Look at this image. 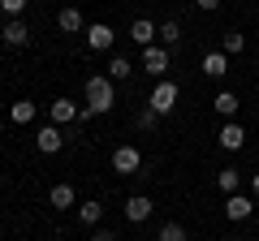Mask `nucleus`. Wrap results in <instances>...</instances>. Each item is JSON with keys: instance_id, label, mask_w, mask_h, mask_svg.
Listing matches in <instances>:
<instances>
[{"instance_id": "1", "label": "nucleus", "mask_w": 259, "mask_h": 241, "mask_svg": "<svg viewBox=\"0 0 259 241\" xmlns=\"http://www.w3.org/2000/svg\"><path fill=\"white\" fill-rule=\"evenodd\" d=\"M112 103H117V95H112V78L108 74H91V78H87V108H91L95 116H104V112H112Z\"/></svg>"}, {"instance_id": "2", "label": "nucleus", "mask_w": 259, "mask_h": 241, "mask_svg": "<svg viewBox=\"0 0 259 241\" xmlns=\"http://www.w3.org/2000/svg\"><path fill=\"white\" fill-rule=\"evenodd\" d=\"M177 99H182V86H177V82H168V78H160V86H156V91H151L147 108L164 116V112H173V108H177Z\"/></svg>"}, {"instance_id": "3", "label": "nucleus", "mask_w": 259, "mask_h": 241, "mask_svg": "<svg viewBox=\"0 0 259 241\" xmlns=\"http://www.w3.org/2000/svg\"><path fill=\"white\" fill-rule=\"evenodd\" d=\"M143 168V151L139 147H117L112 151V172L117 176H134Z\"/></svg>"}, {"instance_id": "4", "label": "nucleus", "mask_w": 259, "mask_h": 241, "mask_svg": "<svg viewBox=\"0 0 259 241\" xmlns=\"http://www.w3.org/2000/svg\"><path fill=\"white\" fill-rule=\"evenodd\" d=\"M143 69H147L151 78H164L168 74V47H160V43L143 47Z\"/></svg>"}, {"instance_id": "5", "label": "nucleus", "mask_w": 259, "mask_h": 241, "mask_svg": "<svg viewBox=\"0 0 259 241\" xmlns=\"http://www.w3.org/2000/svg\"><path fill=\"white\" fill-rule=\"evenodd\" d=\"M82 35H87V47H91V52H108V47H112V39H117L108 22H91V26H87Z\"/></svg>"}, {"instance_id": "6", "label": "nucleus", "mask_w": 259, "mask_h": 241, "mask_svg": "<svg viewBox=\"0 0 259 241\" xmlns=\"http://www.w3.org/2000/svg\"><path fill=\"white\" fill-rule=\"evenodd\" d=\"M216 142H221L225 151H242V142H246V130H242L238 120H225L221 130H216Z\"/></svg>"}, {"instance_id": "7", "label": "nucleus", "mask_w": 259, "mask_h": 241, "mask_svg": "<svg viewBox=\"0 0 259 241\" xmlns=\"http://www.w3.org/2000/svg\"><path fill=\"white\" fill-rule=\"evenodd\" d=\"M35 147L44 151V155H56V151L65 147V134H61V125H44V130L35 134Z\"/></svg>"}, {"instance_id": "8", "label": "nucleus", "mask_w": 259, "mask_h": 241, "mask_svg": "<svg viewBox=\"0 0 259 241\" xmlns=\"http://www.w3.org/2000/svg\"><path fill=\"white\" fill-rule=\"evenodd\" d=\"M0 39H5L9 47H26L30 43V26L22 18H9V22H5V30H0Z\"/></svg>"}, {"instance_id": "9", "label": "nucleus", "mask_w": 259, "mask_h": 241, "mask_svg": "<svg viewBox=\"0 0 259 241\" xmlns=\"http://www.w3.org/2000/svg\"><path fill=\"white\" fill-rule=\"evenodd\" d=\"M130 39H134L139 47H151L160 39V26H156V22H147V18H139V22H130Z\"/></svg>"}, {"instance_id": "10", "label": "nucleus", "mask_w": 259, "mask_h": 241, "mask_svg": "<svg viewBox=\"0 0 259 241\" xmlns=\"http://www.w3.org/2000/svg\"><path fill=\"white\" fill-rule=\"evenodd\" d=\"M151 211H156V207H151V198H147V194H134V198H125V220H130V224H143Z\"/></svg>"}, {"instance_id": "11", "label": "nucleus", "mask_w": 259, "mask_h": 241, "mask_svg": "<svg viewBox=\"0 0 259 241\" xmlns=\"http://www.w3.org/2000/svg\"><path fill=\"white\" fill-rule=\"evenodd\" d=\"M48 112H52V125H74L82 108H78L74 99H52V108H48Z\"/></svg>"}, {"instance_id": "12", "label": "nucleus", "mask_w": 259, "mask_h": 241, "mask_svg": "<svg viewBox=\"0 0 259 241\" xmlns=\"http://www.w3.org/2000/svg\"><path fill=\"white\" fill-rule=\"evenodd\" d=\"M56 26H61L65 35H78V30H87V18H82V9H74V5H69V9L56 13Z\"/></svg>"}, {"instance_id": "13", "label": "nucleus", "mask_w": 259, "mask_h": 241, "mask_svg": "<svg viewBox=\"0 0 259 241\" xmlns=\"http://www.w3.org/2000/svg\"><path fill=\"white\" fill-rule=\"evenodd\" d=\"M199 69H203L207 78H225V74H229V56H225V52H207L203 61H199Z\"/></svg>"}, {"instance_id": "14", "label": "nucleus", "mask_w": 259, "mask_h": 241, "mask_svg": "<svg viewBox=\"0 0 259 241\" xmlns=\"http://www.w3.org/2000/svg\"><path fill=\"white\" fill-rule=\"evenodd\" d=\"M216 190L221 194H242V172L238 168H221L216 172Z\"/></svg>"}, {"instance_id": "15", "label": "nucleus", "mask_w": 259, "mask_h": 241, "mask_svg": "<svg viewBox=\"0 0 259 241\" xmlns=\"http://www.w3.org/2000/svg\"><path fill=\"white\" fill-rule=\"evenodd\" d=\"M48 203H52L56 211H69V207L78 203V194H74V186H52L48 190Z\"/></svg>"}, {"instance_id": "16", "label": "nucleus", "mask_w": 259, "mask_h": 241, "mask_svg": "<svg viewBox=\"0 0 259 241\" xmlns=\"http://www.w3.org/2000/svg\"><path fill=\"white\" fill-rule=\"evenodd\" d=\"M250 211H255V207H250L246 194H229V198H225V215H229V220H246Z\"/></svg>"}, {"instance_id": "17", "label": "nucleus", "mask_w": 259, "mask_h": 241, "mask_svg": "<svg viewBox=\"0 0 259 241\" xmlns=\"http://www.w3.org/2000/svg\"><path fill=\"white\" fill-rule=\"evenodd\" d=\"M238 108H242V99H238V95H233V91H221V95H216V112H221V116H238Z\"/></svg>"}, {"instance_id": "18", "label": "nucleus", "mask_w": 259, "mask_h": 241, "mask_svg": "<svg viewBox=\"0 0 259 241\" xmlns=\"http://www.w3.org/2000/svg\"><path fill=\"white\" fill-rule=\"evenodd\" d=\"M9 120H13V125H30V120H35V103H30V99H18V103L9 108Z\"/></svg>"}, {"instance_id": "19", "label": "nucleus", "mask_w": 259, "mask_h": 241, "mask_svg": "<svg viewBox=\"0 0 259 241\" xmlns=\"http://www.w3.org/2000/svg\"><path fill=\"white\" fill-rule=\"evenodd\" d=\"M100 215H104V203H95V198H87V203H78V220L82 224H100Z\"/></svg>"}, {"instance_id": "20", "label": "nucleus", "mask_w": 259, "mask_h": 241, "mask_svg": "<svg viewBox=\"0 0 259 241\" xmlns=\"http://www.w3.org/2000/svg\"><path fill=\"white\" fill-rule=\"evenodd\" d=\"M177 43H182V26H177V22H160V47L173 52Z\"/></svg>"}, {"instance_id": "21", "label": "nucleus", "mask_w": 259, "mask_h": 241, "mask_svg": "<svg viewBox=\"0 0 259 241\" xmlns=\"http://www.w3.org/2000/svg\"><path fill=\"white\" fill-rule=\"evenodd\" d=\"M130 74H134V65H130L125 56H112V65H108V78H112V82H125Z\"/></svg>"}, {"instance_id": "22", "label": "nucleus", "mask_w": 259, "mask_h": 241, "mask_svg": "<svg viewBox=\"0 0 259 241\" xmlns=\"http://www.w3.org/2000/svg\"><path fill=\"white\" fill-rule=\"evenodd\" d=\"M242 47H246V39H242L238 30H225V39H221V52H225V56H238Z\"/></svg>"}, {"instance_id": "23", "label": "nucleus", "mask_w": 259, "mask_h": 241, "mask_svg": "<svg viewBox=\"0 0 259 241\" xmlns=\"http://www.w3.org/2000/svg\"><path fill=\"white\" fill-rule=\"evenodd\" d=\"M156 241H186V228H182V224H177V220H168V224H160Z\"/></svg>"}, {"instance_id": "24", "label": "nucleus", "mask_w": 259, "mask_h": 241, "mask_svg": "<svg viewBox=\"0 0 259 241\" xmlns=\"http://www.w3.org/2000/svg\"><path fill=\"white\" fill-rule=\"evenodd\" d=\"M30 0H0V9H5V18H22V9H26Z\"/></svg>"}, {"instance_id": "25", "label": "nucleus", "mask_w": 259, "mask_h": 241, "mask_svg": "<svg viewBox=\"0 0 259 241\" xmlns=\"http://www.w3.org/2000/svg\"><path fill=\"white\" fill-rule=\"evenodd\" d=\"M139 125H143V130H156V125H160V112L143 108V112H139Z\"/></svg>"}, {"instance_id": "26", "label": "nucleus", "mask_w": 259, "mask_h": 241, "mask_svg": "<svg viewBox=\"0 0 259 241\" xmlns=\"http://www.w3.org/2000/svg\"><path fill=\"white\" fill-rule=\"evenodd\" d=\"M91 241H117V237H112L108 228H95V232H91Z\"/></svg>"}, {"instance_id": "27", "label": "nucleus", "mask_w": 259, "mask_h": 241, "mask_svg": "<svg viewBox=\"0 0 259 241\" xmlns=\"http://www.w3.org/2000/svg\"><path fill=\"white\" fill-rule=\"evenodd\" d=\"M194 5H199V9H203V13H212V9H221V0H194Z\"/></svg>"}, {"instance_id": "28", "label": "nucleus", "mask_w": 259, "mask_h": 241, "mask_svg": "<svg viewBox=\"0 0 259 241\" xmlns=\"http://www.w3.org/2000/svg\"><path fill=\"white\" fill-rule=\"evenodd\" d=\"M250 194L259 198V172H250Z\"/></svg>"}, {"instance_id": "29", "label": "nucleus", "mask_w": 259, "mask_h": 241, "mask_svg": "<svg viewBox=\"0 0 259 241\" xmlns=\"http://www.w3.org/2000/svg\"><path fill=\"white\" fill-rule=\"evenodd\" d=\"M0 134H5V116H0Z\"/></svg>"}, {"instance_id": "30", "label": "nucleus", "mask_w": 259, "mask_h": 241, "mask_svg": "<svg viewBox=\"0 0 259 241\" xmlns=\"http://www.w3.org/2000/svg\"><path fill=\"white\" fill-rule=\"evenodd\" d=\"M225 241H233V237H225Z\"/></svg>"}]
</instances>
